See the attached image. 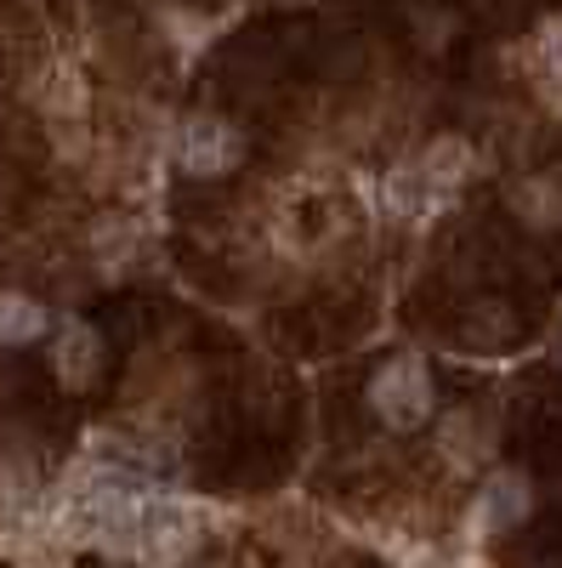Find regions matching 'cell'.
I'll return each mask as SVG.
<instances>
[{
    "mask_svg": "<svg viewBox=\"0 0 562 568\" xmlns=\"http://www.w3.org/2000/svg\"><path fill=\"white\" fill-rule=\"evenodd\" d=\"M109 364V342H103V329H91V324H63L58 336H52V369H58V382L63 387H91L103 375Z\"/></svg>",
    "mask_w": 562,
    "mask_h": 568,
    "instance_id": "3",
    "label": "cell"
},
{
    "mask_svg": "<svg viewBox=\"0 0 562 568\" xmlns=\"http://www.w3.org/2000/svg\"><path fill=\"white\" fill-rule=\"evenodd\" d=\"M52 336V313L23 291H0V347H34Z\"/></svg>",
    "mask_w": 562,
    "mask_h": 568,
    "instance_id": "4",
    "label": "cell"
},
{
    "mask_svg": "<svg viewBox=\"0 0 562 568\" xmlns=\"http://www.w3.org/2000/svg\"><path fill=\"white\" fill-rule=\"evenodd\" d=\"M239 160H245V136L233 131L227 120H216V114H200V120H187L176 131V165L187 176L211 182V176H227Z\"/></svg>",
    "mask_w": 562,
    "mask_h": 568,
    "instance_id": "2",
    "label": "cell"
},
{
    "mask_svg": "<svg viewBox=\"0 0 562 568\" xmlns=\"http://www.w3.org/2000/svg\"><path fill=\"white\" fill-rule=\"evenodd\" d=\"M364 404H369V415L381 420L387 433H420V426L438 415V382H432V369L420 364L415 353H398V358H387L381 369L369 375Z\"/></svg>",
    "mask_w": 562,
    "mask_h": 568,
    "instance_id": "1",
    "label": "cell"
},
{
    "mask_svg": "<svg viewBox=\"0 0 562 568\" xmlns=\"http://www.w3.org/2000/svg\"><path fill=\"white\" fill-rule=\"evenodd\" d=\"M478 511H483V529H511L529 511V484L518 478V471H500V478L483 489Z\"/></svg>",
    "mask_w": 562,
    "mask_h": 568,
    "instance_id": "5",
    "label": "cell"
},
{
    "mask_svg": "<svg viewBox=\"0 0 562 568\" xmlns=\"http://www.w3.org/2000/svg\"><path fill=\"white\" fill-rule=\"evenodd\" d=\"M511 200H518L529 227H556L562 222V187H556V176H529Z\"/></svg>",
    "mask_w": 562,
    "mask_h": 568,
    "instance_id": "6",
    "label": "cell"
}]
</instances>
